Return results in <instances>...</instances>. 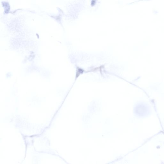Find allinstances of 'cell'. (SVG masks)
Instances as JSON below:
<instances>
[]
</instances>
